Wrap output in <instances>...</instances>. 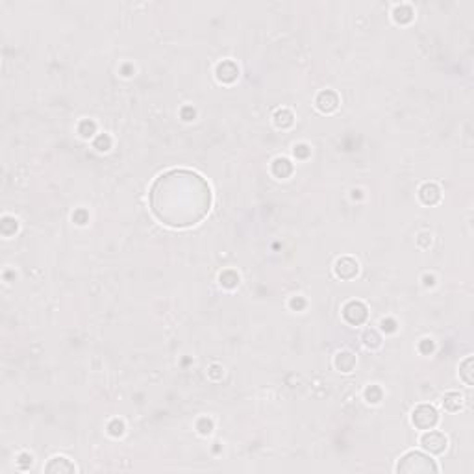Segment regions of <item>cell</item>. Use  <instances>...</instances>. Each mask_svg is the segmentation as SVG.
Instances as JSON below:
<instances>
[{
  "instance_id": "1",
  "label": "cell",
  "mask_w": 474,
  "mask_h": 474,
  "mask_svg": "<svg viewBox=\"0 0 474 474\" xmlns=\"http://www.w3.org/2000/svg\"><path fill=\"white\" fill-rule=\"evenodd\" d=\"M150 209L158 221L170 228H191L209 213V183L187 169L163 172L150 189Z\"/></svg>"
},
{
  "instance_id": "2",
  "label": "cell",
  "mask_w": 474,
  "mask_h": 474,
  "mask_svg": "<svg viewBox=\"0 0 474 474\" xmlns=\"http://www.w3.org/2000/svg\"><path fill=\"white\" fill-rule=\"evenodd\" d=\"M439 467L430 456L422 454L419 450H409L398 460L396 463V473H437Z\"/></svg>"
},
{
  "instance_id": "3",
  "label": "cell",
  "mask_w": 474,
  "mask_h": 474,
  "mask_svg": "<svg viewBox=\"0 0 474 474\" xmlns=\"http://www.w3.org/2000/svg\"><path fill=\"white\" fill-rule=\"evenodd\" d=\"M411 422L417 430H432L439 422V415H437V409L434 406H428V404H421L413 409L411 413Z\"/></svg>"
},
{
  "instance_id": "4",
  "label": "cell",
  "mask_w": 474,
  "mask_h": 474,
  "mask_svg": "<svg viewBox=\"0 0 474 474\" xmlns=\"http://www.w3.org/2000/svg\"><path fill=\"white\" fill-rule=\"evenodd\" d=\"M421 447L428 452V454L441 456L448 447L447 435L437 432V430H424V434L421 437Z\"/></svg>"
},
{
  "instance_id": "5",
  "label": "cell",
  "mask_w": 474,
  "mask_h": 474,
  "mask_svg": "<svg viewBox=\"0 0 474 474\" xmlns=\"http://www.w3.org/2000/svg\"><path fill=\"white\" fill-rule=\"evenodd\" d=\"M343 317L344 320L352 326L361 324V322H365V318H367V308H365V304L359 302V300H350V302L344 304Z\"/></svg>"
},
{
  "instance_id": "6",
  "label": "cell",
  "mask_w": 474,
  "mask_h": 474,
  "mask_svg": "<svg viewBox=\"0 0 474 474\" xmlns=\"http://www.w3.org/2000/svg\"><path fill=\"white\" fill-rule=\"evenodd\" d=\"M333 273L341 280H352V278H356L357 273H359V263H357L354 258H350V256L339 258V260L335 261Z\"/></svg>"
},
{
  "instance_id": "7",
  "label": "cell",
  "mask_w": 474,
  "mask_h": 474,
  "mask_svg": "<svg viewBox=\"0 0 474 474\" xmlns=\"http://www.w3.org/2000/svg\"><path fill=\"white\" fill-rule=\"evenodd\" d=\"M315 106H317V110L320 111V113H333L339 106V98L333 91L326 89V91H320L317 95Z\"/></svg>"
},
{
  "instance_id": "8",
  "label": "cell",
  "mask_w": 474,
  "mask_h": 474,
  "mask_svg": "<svg viewBox=\"0 0 474 474\" xmlns=\"http://www.w3.org/2000/svg\"><path fill=\"white\" fill-rule=\"evenodd\" d=\"M237 76H239V69L234 61H222L217 65V78L222 84H232L237 80Z\"/></svg>"
},
{
  "instance_id": "9",
  "label": "cell",
  "mask_w": 474,
  "mask_h": 474,
  "mask_svg": "<svg viewBox=\"0 0 474 474\" xmlns=\"http://www.w3.org/2000/svg\"><path fill=\"white\" fill-rule=\"evenodd\" d=\"M419 196L421 200L426 204V206H434L437 202L441 200V189L437 187L435 183H424L421 189H419Z\"/></svg>"
},
{
  "instance_id": "10",
  "label": "cell",
  "mask_w": 474,
  "mask_h": 474,
  "mask_svg": "<svg viewBox=\"0 0 474 474\" xmlns=\"http://www.w3.org/2000/svg\"><path fill=\"white\" fill-rule=\"evenodd\" d=\"M45 471L46 473H76V467L67 460L65 456H56V458L48 461Z\"/></svg>"
},
{
  "instance_id": "11",
  "label": "cell",
  "mask_w": 474,
  "mask_h": 474,
  "mask_svg": "<svg viewBox=\"0 0 474 474\" xmlns=\"http://www.w3.org/2000/svg\"><path fill=\"white\" fill-rule=\"evenodd\" d=\"M335 369L341 370V372H352V369L356 367V356L352 352H339L335 356Z\"/></svg>"
},
{
  "instance_id": "12",
  "label": "cell",
  "mask_w": 474,
  "mask_h": 474,
  "mask_svg": "<svg viewBox=\"0 0 474 474\" xmlns=\"http://www.w3.org/2000/svg\"><path fill=\"white\" fill-rule=\"evenodd\" d=\"M443 406L447 411H460L463 406V395H460L458 391H448L447 395L443 396Z\"/></svg>"
},
{
  "instance_id": "13",
  "label": "cell",
  "mask_w": 474,
  "mask_h": 474,
  "mask_svg": "<svg viewBox=\"0 0 474 474\" xmlns=\"http://www.w3.org/2000/svg\"><path fill=\"white\" fill-rule=\"evenodd\" d=\"M293 172V163L287 158H276L273 161V174L276 178H287Z\"/></svg>"
},
{
  "instance_id": "14",
  "label": "cell",
  "mask_w": 474,
  "mask_h": 474,
  "mask_svg": "<svg viewBox=\"0 0 474 474\" xmlns=\"http://www.w3.org/2000/svg\"><path fill=\"white\" fill-rule=\"evenodd\" d=\"M273 121H274V124H276V128L286 130V128H291L293 126V123H295V115H293L289 110L282 108V110H278L276 113H274Z\"/></svg>"
},
{
  "instance_id": "15",
  "label": "cell",
  "mask_w": 474,
  "mask_h": 474,
  "mask_svg": "<svg viewBox=\"0 0 474 474\" xmlns=\"http://www.w3.org/2000/svg\"><path fill=\"white\" fill-rule=\"evenodd\" d=\"M393 19H395L398 24H408V22H411V19H413V11H411V7L406 6V4L396 6L395 11H393Z\"/></svg>"
},
{
  "instance_id": "16",
  "label": "cell",
  "mask_w": 474,
  "mask_h": 474,
  "mask_svg": "<svg viewBox=\"0 0 474 474\" xmlns=\"http://www.w3.org/2000/svg\"><path fill=\"white\" fill-rule=\"evenodd\" d=\"M460 378L465 382V385H473L474 383V378H473V357H467L463 363H461L460 367Z\"/></svg>"
},
{
  "instance_id": "17",
  "label": "cell",
  "mask_w": 474,
  "mask_h": 474,
  "mask_svg": "<svg viewBox=\"0 0 474 474\" xmlns=\"http://www.w3.org/2000/svg\"><path fill=\"white\" fill-rule=\"evenodd\" d=\"M219 282H221L222 287H226V289H234V287L239 286V274L234 273V271H224V273L219 276Z\"/></svg>"
},
{
  "instance_id": "18",
  "label": "cell",
  "mask_w": 474,
  "mask_h": 474,
  "mask_svg": "<svg viewBox=\"0 0 474 474\" xmlns=\"http://www.w3.org/2000/svg\"><path fill=\"white\" fill-rule=\"evenodd\" d=\"M363 343L365 346H369V348H378L380 343H382V339H380V335H378L374 330H367L363 333Z\"/></svg>"
},
{
  "instance_id": "19",
  "label": "cell",
  "mask_w": 474,
  "mask_h": 474,
  "mask_svg": "<svg viewBox=\"0 0 474 474\" xmlns=\"http://www.w3.org/2000/svg\"><path fill=\"white\" fill-rule=\"evenodd\" d=\"M365 398H367V402L370 404H378L382 400V389H380L378 385H370V387L365 389Z\"/></svg>"
},
{
  "instance_id": "20",
  "label": "cell",
  "mask_w": 474,
  "mask_h": 474,
  "mask_svg": "<svg viewBox=\"0 0 474 474\" xmlns=\"http://www.w3.org/2000/svg\"><path fill=\"white\" fill-rule=\"evenodd\" d=\"M95 130H97V124L93 123V121H82V123H80L78 132H80V136L85 137V139L95 136Z\"/></svg>"
},
{
  "instance_id": "21",
  "label": "cell",
  "mask_w": 474,
  "mask_h": 474,
  "mask_svg": "<svg viewBox=\"0 0 474 474\" xmlns=\"http://www.w3.org/2000/svg\"><path fill=\"white\" fill-rule=\"evenodd\" d=\"M110 147H111V139L108 134L97 136V139H95V149L100 150V152H106V150H110Z\"/></svg>"
},
{
  "instance_id": "22",
  "label": "cell",
  "mask_w": 474,
  "mask_h": 474,
  "mask_svg": "<svg viewBox=\"0 0 474 474\" xmlns=\"http://www.w3.org/2000/svg\"><path fill=\"white\" fill-rule=\"evenodd\" d=\"M108 432H110V435H113V437H121V435L124 434V422L119 421V419H113V421L108 424Z\"/></svg>"
},
{
  "instance_id": "23",
  "label": "cell",
  "mask_w": 474,
  "mask_h": 474,
  "mask_svg": "<svg viewBox=\"0 0 474 474\" xmlns=\"http://www.w3.org/2000/svg\"><path fill=\"white\" fill-rule=\"evenodd\" d=\"M196 430L200 432V434H211V430H213V422L209 421V419H200L198 421V424H196Z\"/></svg>"
},
{
  "instance_id": "24",
  "label": "cell",
  "mask_w": 474,
  "mask_h": 474,
  "mask_svg": "<svg viewBox=\"0 0 474 474\" xmlns=\"http://www.w3.org/2000/svg\"><path fill=\"white\" fill-rule=\"evenodd\" d=\"M72 221L82 226V224H85V222H87V213H85L84 209H80V211H76V213L72 215Z\"/></svg>"
},
{
  "instance_id": "25",
  "label": "cell",
  "mask_w": 474,
  "mask_h": 474,
  "mask_svg": "<svg viewBox=\"0 0 474 474\" xmlns=\"http://www.w3.org/2000/svg\"><path fill=\"white\" fill-rule=\"evenodd\" d=\"M419 348H421L422 354H430V352L434 350V343H432L430 339H422L421 344H419Z\"/></svg>"
},
{
  "instance_id": "26",
  "label": "cell",
  "mask_w": 474,
  "mask_h": 474,
  "mask_svg": "<svg viewBox=\"0 0 474 474\" xmlns=\"http://www.w3.org/2000/svg\"><path fill=\"white\" fill-rule=\"evenodd\" d=\"M308 154H310V150H308V147H306V145H297V147H295V156L308 158Z\"/></svg>"
},
{
  "instance_id": "27",
  "label": "cell",
  "mask_w": 474,
  "mask_h": 474,
  "mask_svg": "<svg viewBox=\"0 0 474 474\" xmlns=\"http://www.w3.org/2000/svg\"><path fill=\"white\" fill-rule=\"evenodd\" d=\"M382 330L383 331H395L396 330V324H395V320H391V318H383L382 320Z\"/></svg>"
},
{
  "instance_id": "28",
  "label": "cell",
  "mask_w": 474,
  "mask_h": 474,
  "mask_svg": "<svg viewBox=\"0 0 474 474\" xmlns=\"http://www.w3.org/2000/svg\"><path fill=\"white\" fill-rule=\"evenodd\" d=\"M289 304H291L293 310H302V308L306 306V300H304V299H300V297H297V299H293L291 302H289Z\"/></svg>"
},
{
  "instance_id": "29",
  "label": "cell",
  "mask_w": 474,
  "mask_h": 474,
  "mask_svg": "<svg viewBox=\"0 0 474 474\" xmlns=\"http://www.w3.org/2000/svg\"><path fill=\"white\" fill-rule=\"evenodd\" d=\"M19 467L20 469H24V465L22 463H26V465H32V456H28V454H20V458H19Z\"/></svg>"
},
{
  "instance_id": "30",
  "label": "cell",
  "mask_w": 474,
  "mask_h": 474,
  "mask_svg": "<svg viewBox=\"0 0 474 474\" xmlns=\"http://www.w3.org/2000/svg\"><path fill=\"white\" fill-rule=\"evenodd\" d=\"M424 286H426V287L435 286V278L432 276V274H426V276H424Z\"/></svg>"
}]
</instances>
